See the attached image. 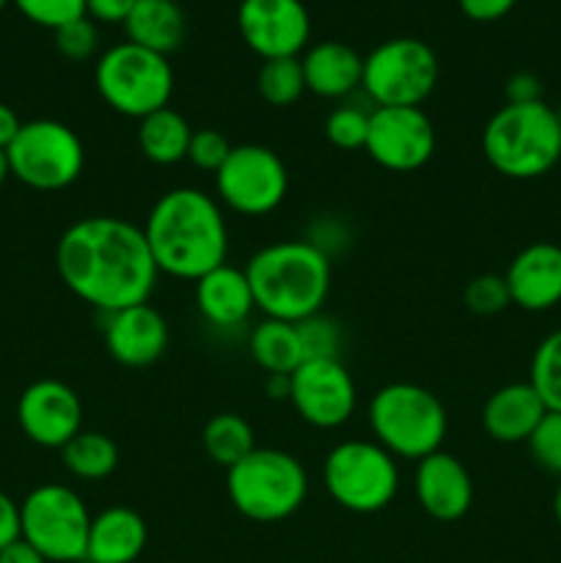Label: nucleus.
<instances>
[{"label": "nucleus", "mask_w": 561, "mask_h": 563, "mask_svg": "<svg viewBox=\"0 0 561 563\" xmlns=\"http://www.w3.org/2000/svg\"><path fill=\"white\" fill-rule=\"evenodd\" d=\"M528 451L537 467L550 476L561 478V412H550L539 421L534 434L528 438Z\"/></svg>", "instance_id": "34"}, {"label": "nucleus", "mask_w": 561, "mask_h": 563, "mask_svg": "<svg viewBox=\"0 0 561 563\" xmlns=\"http://www.w3.org/2000/svg\"><path fill=\"white\" fill-rule=\"evenodd\" d=\"M438 135L421 108H374L363 152L391 174H410L432 159Z\"/></svg>", "instance_id": "13"}, {"label": "nucleus", "mask_w": 561, "mask_h": 563, "mask_svg": "<svg viewBox=\"0 0 561 563\" xmlns=\"http://www.w3.org/2000/svg\"><path fill=\"white\" fill-rule=\"evenodd\" d=\"M53 36L55 49L66 60H88L99 49V27L91 16H77V20L66 22L58 31H53Z\"/></svg>", "instance_id": "35"}, {"label": "nucleus", "mask_w": 561, "mask_h": 563, "mask_svg": "<svg viewBox=\"0 0 561 563\" xmlns=\"http://www.w3.org/2000/svg\"><path fill=\"white\" fill-rule=\"evenodd\" d=\"M267 396L289 401V374H267Z\"/></svg>", "instance_id": "44"}, {"label": "nucleus", "mask_w": 561, "mask_h": 563, "mask_svg": "<svg viewBox=\"0 0 561 563\" xmlns=\"http://www.w3.org/2000/svg\"><path fill=\"white\" fill-rule=\"evenodd\" d=\"M190 137L193 126L170 104L138 121V148L154 165H176L187 159Z\"/></svg>", "instance_id": "25"}, {"label": "nucleus", "mask_w": 561, "mask_h": 563, "mask_svg": "<svg viewBox=\"0 0 561 563\" xmlns=\"http://www.w3.org/2000/svg\"><path fill=\"white\" fill-rule=\"evenodd\" d=\"M245 275L264 317L297 324L328 302L333 262L308 240H280L253 253Z\"/></svg>", "instance_id": "3"}, {"label": "nucleus", "mask_w": 561, "mask_h": 563, "mask_svg": "<svg viewBox=\"0 0 561 563\" xmlns=\"http://www.w3.org/2000/svg\"><path fill=\"white\" fill-rule=\"evenodd\" d=\"M324 135L341 152H355V148L366 146L369 135V113L361 108H336L333 113L324 119Z\"/></svg>", "instance_id": "32"}, {"label": "nucleus", "mask_w": 561, "mask_h": 563, "mask_svg": "<svg viewBox=\"0 0 561 563\" xmlns=\"http://www.w3.org/2000/svg\"><path fill=\"white\" fill-rule=\"evenodd\" d=\"M55 267L66 289L99 313L148 302L160 278L141 225L116 214L72 223L55 247Z\"/></svg>", "instance_id": "1"}, {"label": "nucleus", "mask_w": 561, "mask_h": 563, "mask_svg": "<svg viewBox=\"0 0 561 563\" xmlns=\"http://www.w3.org/2000/svg\"><path fill=\"white\" fill-rule=\"evenodd\" d=\"M11 176L33 190H66L86 168V146L69 124L55 119L25 121L6 148Z\"/></svg>", "instance_id": "11"}, {"label": "nucleus", "mask_w": 561, "mask_h": 563, "mask_svg": "<svg viewBox=\"0 0 561 563\" xmlns=\"http://www.w3.org/2000/svg\"><path fill=\"white\" fill-rule=\"evenodd\" d=\"M289 405L308 427L339 429L355 416V379L341 361H302L289 374Z\"/></svg>", "instance_id": "14"}, {"label": "nucleus", "mask_w": 561, "mask_h": 563, "mask_svg": "<svg viewBox=\"0 0 561 563\" xmlns=\"http://www.w3.org/2000/svg\"><path fill=\"white\" fill-rule=\"evenodd\" d=\"M91 515L66 484H42L20 504V537L50 563L86 561Z\"/></svg>", "instance_id": "10"}, {"label": "nucleus", "mask_w": 561, "mask_h": 563, "mask_svg": "<svg viewBox=\"0 0 561 563\" xmlns=\"http://www.w3.org/2000/svg\"><path fill=\"white\" fill-rule=\"evenodd\" d=\"M258 97L270 108H289L306 91V77H302L300 58H273L262 60V69L256 75Z\"/></svg>", "instance_id": "29"}, {"label": "nucleus", "mask_w": 561, "mask_h": 563, "mask_svg": "<svg viewBox=\"0 0 561 563\" xmlns=\"http://www.w3.org/2000/svg\"><path fill=\"white\" fill-rule=\"evenodd\" d=\"M215 192L223 207L242 218H264L284 203L289 170L278 152L262 143H240L215 174Z\"/></svg>", "instance_id": "12"}, {"label": "nucleus", "mask_w": 561, "mask_h": 563, "mask_svg": "<svg viewBox=\"0 0 561 563\" xmlns=\"http://www.w3.org/2000/svg\"><path fill=\"white\" fill-rule=\"evenodd\" d=\"M0 563H50V561L20 537L16 542H11L9 548L0 550Z\"/></svg>", "instance_id": "42"}, {"label": "nucleus", "mask_w": 561, "mask_h": 563, "mask_svg": "<svg viewBox=\"0 0 561 563\" xmlns=\"http://www.w3.org/2000/svg\"><path fill=\"white\" fill-rule=\"evenodd\" d=\"M553 517L561 528V478H559V487H556V493H553Z\"/></svg>", "instance_id": "45"}, {"label": "nucleus", "mask_w": 561, "mask_h": 563, "mask_svg": "<svg viewBox=\"0 0 561 563\" xmlns=\"http://www.w3.org/2000/svg\"><path fill=\"white\" fill-rule=\"evenodd\" d=\"M22 121L20 115H16L14 108H9L6 102H0V148H9L11 141L16 137V132H20Z\"/></svg>", "instance_id": "43"}, {"label": "nucleus", "mask_w": 561, "mask_h": 563, "mask_svg": "<svg viewBox=\"0 0 561 563\" xmlns=\"http://www.w3.org/2000/svg\"><path fill=\"white\" fill-rule=\"evenodd\" d=\"M94 86L113 113L141 121L154 110L168 108L174 93V69L165 55L121 42L97 58Z\"/></svg>", "instance_id": "7"}, {"label": "nucleus", "mask_w": 561, "mask_h": 563, "mask_svg": "<svg viewBox=\"0 0 561 563\" xmlns=\"http://www.w3.org/2000/svg\"><path fill=\"white\" fill-rule=\"evenodd\" d=\"M148 528L135 509L110 506L91 517L88 531V563H135L146 550Z\"/></svg>", "instance_id": "22"}, {"label": "nucleus", "mask_w": 561, "mask_h": 563, "mask_svg": "<svg viewBox=\"0 0 561 563\" xmlns=\"http://www.w3.org/2000/svg\"><path fill=\"white\" fill-rule=\"evenodd\" d=\"M438 77L440 60L427 42L396 36L363 58L361 88L377 108H421Z\"/></svg>", "instance_id": "9"}, {"label": "nucleus", "mask_w": 561, "mask_h": 563, "mask_svg": "<svg viewBox=\"0 0 561 563\" xmlns=\"http://www.w3.org/2000/svg\"><path fill=\"white\" fill-rule=\"evenodd\" d=\"M226 495L245 520L270 526L302 509L308 473L289 451L256 445L245 460L226 471Z\"/></svg>", "instance_id": "6"}, {"label": "nucleus", "mask_w": 561, "mask_h": 563, "mask_svg": "<svg viewBox=\"0 0 561 563\" xmlns=\"http://www.w3.org/2000/svg\"><path fill=\"white\" fill-rule=\"evenodd\" d=\"M9 3H11V0H0V11H3Z\"/></svg>", "instance_id": "48"}, {"label": "nucleus", "mask_w": 561, "mask_h": 563, "mask_svg": "<svg viewBox=\"0 0 561 563\" xmlns=\"http://www.w3.org/2000/svg\"><path fill=\"white\" fill-rule=\"evenodd\" d=\"M306 91L322 99H344L363 80V58L344 42H319L306 47L300 58Z\"/></svg>", "instance_id": "23"}, {"label": "nucleus", "mask_w": 561, "mask_h": 563, "mask_svg": "<svg viewBox=\"0 0 561 563\" xmlns=\"http://www.w3.org/2000/svg\"><path fill=\"white\" fill-rule=\"evenodd\" d=\"M196 306L212 328L231 330L245 324L248 317L256 311L245 269H237L226 262L212 273L201 275L196 280Z\"/></svg>", "instance_id": "21"}, {"label": "nucleus", "mask_w": 561, "mask_h": 563, "mask_svg": "<svg viewBox=\"0 0 561 563\" xmlns=\"http://www.w3.org/2000/svg\"><path fill=\"white\" fill-rule=\"evenodd\" d=\"M11 170H9V157H6V152L0 148V187H3V181L9 179Z\"/></svg>", "instance_id": "46"}, {"label": "nucleus", "mask_w": 561, "mask_h": 563, "mask_svg": "<svg viewBox=\"0 0 561 563\" xmlns=\"http://www.w3.org/2000/svg\"><path fill=\"white\" fill-rule=\"evenodd\" d=\"M544 416H548V407L531 383H509L493 390L484 401L482 427L495 443H528Z\"/></svg>", "instance_id": "20"}, {"label": "nucleus", "mask_w": 561, "mask_h": 563, "mask_svg": "<svg viewBox=\"0 0 561 563\" xmlns=\"http://www.w3.org/2000/svg\"><path fill=\"white\" fill-rule=\"evenodd\" d=\"M16 423L31 443L61 451L82 432V401L61 379H36L20 394Z\"/></svg>", "instance_id": "16"}, {"label": "nucleus", "mask_w": 561, "mask_h": 563, "mask_svg": "<svg viewBox=\"0 0 561 563\" xmlns=\"http://www.w3.org/2000/svg\"><path fill=\"white\" fill-rule=\"evenodd\" d=\"M504 97L509 104L542 102V82H539L531 71H515V75L506 80Z\"/></svg>", "instance_id": "38"}, {"label": "nucleus", "mask_w": 561, "mask_h": 563, "mask_svg": "<svg viewBox=\"0 0 561 563\" xmlns=\"http://www.w3.org/2000/svg\"><path fill=\"white\" fill-rule=\"evenodd\" d=\"M556 119H559V126H561V102H559V108H556Z\"/></svg>", "instance_id": "47"}, {"label": "nucleus", "mask_w": 561, "mask_h": 563, "mask_svg": "<svg viewBox=\"0 0 561 563\" xmlns=\"http://www.w3.org/2000/svg\"><path fill=\"white\" fill-rule=\"evenodd\" d=\"M297 333H300L306 361H341L344 330L333 317L322 311L314 313V317L297 322Z\"/></svg>", "instance_id": "31"}, {"label": "nucleus", "mask_w": 561, "mask_h": 563, "mask_svg": "<svg viewBox=\"0 0 561 563\" xmlns=\"http://www.w3.org/2000/svg\"><path fill=\"white\" fill-rule=\"evenodd\" d=\"M185 11L176 0H138L124 20L127 42L168 58L185 42Z\"/></svg>", "instance_id": "24"}, {"label": "nucleus", "mask_w": 561, "mask_h": 563, "mask_svg": "<svg viewBox=\"0 0 561 563\" xmlns=\"http://www.w3.org/2000/svg\"><path fill=\"white\" fill-rule=\"evenodd\" d=\"M512 306L542 313L561 302V245L531 242L509 262L504 273Z\"/></svg>", "instance_id": "19"}, {"label": "nucleus", "mask_w": 561, "mask_h": 563, "mask_svg": "<svg viewBox=\"0 0 561 563\" xmlns=\"http://www.w3.org/2000/svg\"><path fill=\"white\" fill-rule=\"evenodd\" d=\"M490 168L506 179L531 181L561 163V126L548 102L509 104L495 110L482 132Z\"/></svg>", "instance_id": "4"}, {"label": "nucleus", "mask_w": 561, "mask_h": 563, "mask_svg": "<svg viewBox=\"0 0 561 563\" xmlns=\"http://www.w3.org/2000/svg\"><path fill=\"white\" fill-rule=\"evenodd\" d=\"M462 14L473 22H498L517 5V0H457Z\"/></svg>", "instance_id": "39"}, {"label": "nucleus", "mask_w": 561, "mask_h": 563, "mask_svg": "<svg viewBox=\"0 0 561 563\" xmlns=\"http://www.w3.org/2000/svg\"><path fill=\"white\" fill-rule=\"evenodd\" d=\"M528 383L534 385L550 412H561V328L537 344Z\"/></svg>", "instance_id": "30"}, {"label": "nucleus", "mask_w": 561, "mask_h": 563, "mask_svg": "<svg viewBox=\"0 0 561 563\" xmlns=\"http://www.w3.org/2000/svg\"><path fill=\"white\" fill-rule=\"evenodd\" d=\"M374 443L396 460L421 462L443 449L449 416L438 396L416 383H388L369 401Z\"/></svg>", "instance_id": "5"}, {"label": "nucleus", "mask_w": 561, "mask_h": 563, "mask_svg": "<svg viewBox=\"0 0 561 563\" xmlns=\"http://www.w3.org/2000/svg\"><path fill=\"white\" fill-rule=\"evenodd\" d=\"M237 31L262 60L300 58L311 38V16L302 0H240Z\"/></svg>", "instance_id": "15"}, {"label": "nucleus", "mask_w": 561, "mask_h": 563, "mask_svg": "<svg viewBox=\"0 0 561 563\" xmlns=\"http://www.w3.org/2000/svg\"><path fill=\"white\" fill-rule=\"evenodd\" d=\"M462 300H465L468 311L476 313V317H495V313L506 311V308L512 306L509 286H506L504 275L495 273L476 275V278L465 286Z\"/></svg>", "instance_id": "33"}, {"label": "nucleus", "mask_w": 561, "mask_h": 563, "mask_svg": "<svg viewBox=\"0 0 561 563\" xmlns=\"http://www.w3.org/2000/svg\"><path fill=\"white\" fill-rule=\"evenodd\" d=\"M25 20L33 25L58 31L66 22L86 16V0H11Z\"/></svg>", "instance_id": "36"}, {"label": "nucleus", "mask_w": 561, "mask_h": 563, "mask_svg": "<svg viewBox=\"0 0 561 563\" xmlns=\"http://www.w3.org/2000/svg\"><path fill=\"white\" fill-rule=\"evenodd\" d=\"M248 350L253 363L267 374H292L306 355L295 322L264 317L248 335Z\"/></svg>", "instance_id": "26"}, {"label": "nucleus", "mask_w": 561, "mask_h": 563, "mask_svg": "<svg viewBox=\"0 0 561 563\" xmlns=\"http://www.w3.org/2000/svg\"><path fill=\"white\" fill-rule=\"evenodd\" d=\"M418 506L438 522H457L473 504V478L468 467L449 451H435L416 462Z\"/></svg>", "instance_id": "18"}, {"label": "nucleus", "mask_w": 561, "mask_h": 563, "mask_svg": "<svg viewBox=\"0 0 561 563\" xmlns=\"http://www.w3.org/2000/svg\"><path fill=\"white\" fill-rule=\"evenodd\" d=\"M141 229L160 275L196 284L201 275L226 264L229 256L223 207L198 187H174L163 192Z\"/></svg>", "instance_id": "2"}, {"label": "nucleus", "mask_w": 561, "mask_h": 563, "mask_svg": "<svg viewBox=\"0 0 561 563\" xmlns=\"http://www.w3.org/2000/svg\"><path fill=\"white\" fill-rule=\"evenodd\" d=\"M229 154H231V143L223 132L212 130V126L193 130L190 146H187V163L196 165L198 170L218 174L220 165L226 163V157H229Z\"/></svg>", "instance_id": "37"}, {"label": "nucleus", "mask_w": 561, "mask_h": 563, "mask_svg": "<svg viewBox=\"0 0 561 563\" xmlns=\"http://www.w3.org/2000/svg\"><path fill=\"white\" fill-rule=\"evenodd\" d=\"M20 539V504L0 493V550Z\"/></svg>", "instance_id": "41"}, {"label": "nucleus", "mask_w": 561, "mask_h": 563, "mask_svg": "<svg viewBox=\"0 0 561 563\" xmlns=\"http://www.w3.org/2000/svg\"><path fill=\"white\" fill-rule=\"evenodd\" d=\"M64 467L80 482H105L119 467V445L102 432H86L69 440L61 449Z\"/></svg>", "instance_id": "27"}, {"label": "nucleus", "mask_w": 561, "mask_h": 563, "mask_svg": "<svg viewBox=\"0 0 561 563\" xmlns=\"http://www.w3.org/2000/svg\"><path fill=\"white\" fill-rule=\"evenodd\" d=\"M105 350L119 366L146 368L165 355L170 341L168 322L148 302L102 313Z\"/></svg>", "instance_id": "17"}, {"label": "nucleus", "mask_w": 561, "mask_h": 563, "mask_svg": "<svg viewBox=\"0 0 561 563\" xmlns=\"http://www.w3.org/2000/svg\"><path fill=\"white\" fill-rule=\"evenodd\" d=\"M204 454L220 467H234L237 462L245 460L256 449V434L253 427L237 412H218L207 421L201 432Z\"/></svg>", "instance_id": "28"}, {"label": "nucleus", "mask_w": 561, "mask_h": 563, "mask_svg": "<svg viewBox=\"0 0 561 563\" xmlns=\"http://www.w3.org/2000/svg\"><path fill=\"white\" fill-rule=\"evenodd\" d=\"M324 489L352 515H377L399 493V465L374 440H344L333 445L322 465Z\"/></svg>", "instance_id": "8"}, {"label": "nucleus", "mask_w": 561, "mask_h": 563, "mask_svg": "<svg viewBox=\"0 0 561 563\" xmlns=\"http://www.w3.org/2000/svg\"><path fill=\"white\" fill-rule=\"evenodd\" d=\"M138 0H86V16L105 25H124Z\"/></svg>", "instance_id": "40"}]
</instances>
